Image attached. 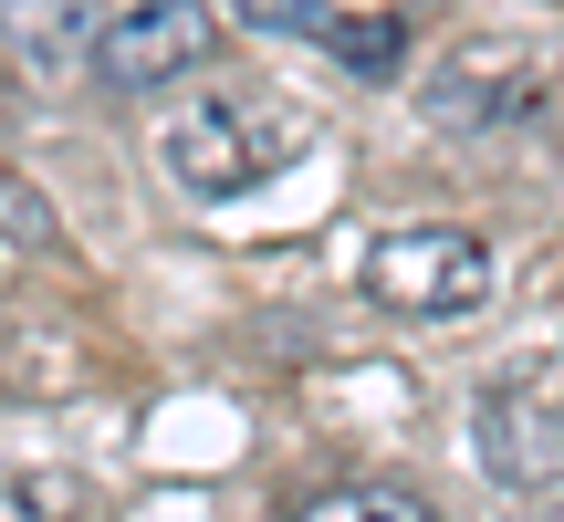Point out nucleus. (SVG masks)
Here are the masks:
<instances>
[{
    "label": "nucleus",
    "mask_w": 564,
    "mask_h": 522,
    "mask_svg": "<svg viewBox=\"0 0 564 522\" xmlns=\"http://www.w3.org/2000/svg\"><path fill=\"white\" fill-rule=\"evenodd\" d=\"M167 178L199 188V199H241V188H262L282 157H293V116L262 95H199L178 105V126L158 137Z\"/></svg>",
    "instance_id": "1"
},
{
    "label": "nucleus",
    "mask_w": 564,
    "mask_h": 522,
    "mask_svg": "<svg viewBox=\"0 0 564 522\" xmlns=\"http://www.w3.org/2000/svg\"><path fill=\"white\" fill-rule=\"evenodd\" d=\"M366 303H387L408 324H460L491 303V251L470 230H387L366 261Z\"/></svg>",
    "instance_id": "2"
},
{
    "label": "nucleus",
    "mask_w": 564,
    "mask_h": 522,
    "mask_svg": "<svg viewBox=\"0 0 564 522\" xmlns=\"http://www.w3.org/2000/svg\"><path fill=\"white\" fill-rule=\"evenodd\" d=\"M220 53V11L209 0H137V11L95 21V84H116V95H147V84H178L199 74V63Z\"/></svg>",
    "instance_id": "3"
},
{
    "label": "nucleus",
    "mask_w": 564,
    "mask_h": 522,
    "mask_svg": "<svg viewBox=\"0 0 564 522\" xmlns=\"http://www.w3.org/2000/svg\"><path fill=\"white\" fill-rule=\"evenodd\" d=\"M481 470L502 491H554L564 481V366H523L481 398Z\"/></svg>",
    "instance_id": "4"
},
{
    "label": "nucleus",
    "mask_w": 564,
    "mask_h": 522,
    "mask_svg": "<svg viewBox=\"0 0 564 522\" xmlns=\"http://www.w3.org/2000/svg\"><path fill=\"white\" fill-rule=\"evenodd\" d=\"M544 105V53L533 42H460L429 63V116L440 126H512Z\"/></svg>",
    "instance_id": "5"
},
{
    "label": "nucleus",
    "mask_w": 564,
    "mask_h": 522,
    "mask_svg": "<svg viewBox=\"0 0 564 522\" xmlns=\"http://www.w3.org/2000/svg\"><path fill=\"white\" fill-rule=\"evenodd\" d=\"M0 32H11V53H21L32 84H63L95 53V0H0Z\"/></svg>",
    "instance_id": "6"
},
{
    "label": "nucleus",
    "mask_w": 564,
    "mask_h": 522,
    "mask_svg": "<svg viewBox=\"0 0 564 522\" xmlns=\"http://www.w3.org/2000/svg\"><path fill=\"white\" fill-rule=\"evenodd\" d=\"M314 42H335V63H356L366 84H387L408 63V21L398 11H366V21H345V11H324V32Z\"/></svg>",
    "instance_id": "7"
},
{
    "label": "nucleus",
    "mask_w": 564,
    "mask_h": 522,
    "mask_svg": "<svg viewBox=\"0 0 564 522\" xmlns=\"http://www.w3.org/2000/svg\"><path fill=\"white\" fill-rule=\"evenodd\" d=\"M303 522H440V512H419L408 491H335V502H314Z\"/></svg>",
    "instance_id": "8"
},
{
    "label": "nucleus",
    "mask_w": 564,
    "mask_h": 522,
    "mask_svg": "<svg viewBox=\"0 0 564 522\" xmlns=\"http://www.w3.org/2000/svg\"><path fill=\"white\" fill-rule=\"evenodd\" d=\"M0 522H74V481H63V470L11 481V491H0Z\"/></svg>",
    "instance_id": "9"
},
{
    "label": "nucleus",
    "mask_w": 564,
    "mask_h": 522,
    "mask_svg": "<svg viewBox=\"0 0 564 522\" xmlns=\"http://www.w3.org/2000/svg\"><path fill=\"white\" fill-rule=\"evenodd\" d=\"M251 21H272V32H324V11L314 0H241Z\"/></svg>",
    "instance_id": "10"
},
{
    "label": "nucleus",
    "mask_w": 564,
    "mask_h": 522,
    "mask_svg": "<svg viewBox=\"0 0 564 522\" xmlns=\"http://www.w3.org/2000/svg\"><path fill=\"white\" fill-rule=\"evenodd\" d=\"M554 522H564V502H554Z\"/></svg>",
    "instance_id": "11"
}]
</instances>
